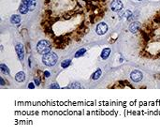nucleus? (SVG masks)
Wrapping results in <instances>:
<instances>
[{
  "label": "nucleus",
  "mask_w": 160,
  "mask_h": 136,
  "mask_svg": "<svg viewBox=\"0 0 160 136\" xmlns=\"http://www.w3.org/2000/svg\"><path fill=\"white\" fill-rule=\"evenodd\" d=\"M108 0H45L41 27L56 49L78 42L107 12Z\"/></svg>",
  "instance_id": "obj_1"
},
{
  "label": "nucleus",
  "mask_w": 160,
  "mask_h": 136,
  "mask_svg": "<svg viewBox=\"0 0 160 136\" xmlns=\"http://www.w3.org/2000/svg\"><path fill=\"white\" fill-rule=\"evenodd\" d=\"M139 54L148 60H160V9L152 14L139 30Z\"/></svg>",
  "instance_id": "obj_2"
},
{
  "label": "nucleus",
  "mask_w": 160,
  "mask_h": 136,
  "mask_svg": "<svg viewBox=\"0 0 160 136\" xmlns=\"http://www.w3.org/2000/svg\"><path fill=\"white\" fill-rule=\"evenodd\" d=\"M52 46L47 40H40L37 45V50L40 54H46L51 52Z\"/></svg>",
  "instance_id": "obj_3"
},
{
  "label": "nucleus",
  "mask_w": 160,
  "mask_h": 136,
  "mask_svg": "<svg viewBox=\"0 0 160 136\" xmlns=\"http://www.w3.org/2000/svg\"><path fill=\"white\" fill-rule=\"evenodd\" d=\"M57 59H58V57L54 53H48L46 54H43L42 62L46 66H53L57 62Z\"/></svg>",
  "instance_id": "obj_4"
},
{
  "label": "nucleus",
  "mask_w": 160,
  "mask_h": 136,
  "mask_svg": "<svg viewBox=\"0 0 160 136\" xmlns=\"http://www.w3.org/2000/svg\"><path fill=\"white\" fill-rule=\"evenodd\" d=\"M110 9L113 11H118L123 9V3L121 0H113L110 4Z\"/></svg>",
  "instance_id": "obj_5"
},
{
  "label": "nucleus",
  "mask_w": 160,
  "mask_h": 136,
  "mask_svg": "<svg viewBox=\"0 0 160 136\" xmlns=\"http://www.w3.org/2000/svg\"><path fill=\"white\" fill-rule=\"evenodd\" d=\"M108 31V26H107L105 23H99L97 28H96V32L98 34V35H104Z\"/></svg>",
  "instance_id": "obj_6"
},
{
  "label": "nucleus",
  "mask_w": 160,
  "mask_h": 136,
  "mask_svg": "<svg viewBox=\"0 0 160 136\" xmlns=\"http://www.w3.org/2000/svg\"><path fill=\"white\" fill-rule=\"evenodd\" d=\"M15 50L17 52V54H18V57L21 61L24 60L25 58V53H24V46L21 44V43H18L16 46H15Z\"/></svg>",
  "instance_id": "obj_7"
},
{
  "label": "nucleus",
  "mask_w": 160,
  "mask_h": 136,
  "mask_svg": "<svg viewBox=\"0 0 160 136\" xmlns=\"http://www.w3.org/2000/svg\"><path fill=\"white\" fill-rule=\"evenodd\" d=\"M130 76H131L132 81L136 82V83H138V82L142 80V73H141L139 70H133V71L131 72V75H130Z\"/></svg>",
  "instance_id": "obj_8"
},
{
  "label": "nucleus",
  "mask_w": 160,
  "mask_h": 136,
  "mask_svg": "<svg viewBox=\"0 0 160 136\" xmlns=\"http://www.w3.org/2000/svg\"><path fill=\"white\" fill-rule=\"evenodd\" d=\"M140 26H141V24L139 22H138V21L137 22H133L130 25V26H129V30H130L131 33H137V32H139Z\"/></svg>",
  "instance_id": "obj_9"
},
{
  "label": "nucleus",
  "mask_w": 160,
  "mask_h": 136,
  "mask_svg": "<svg viewBox=\"0 0 160 136\" xmlns=\"http://www.w3.org/2000/svg\"><path fill=\"white\" fill-rule=\"evenodd\" d=\"M15 79H16L17 82H24L25 79V74L23 71H20V72H18V73L16 74Z\"/></svg>",
  "instance_id": "obj_10"
},
{
  "label": "nucleus",
  "mask_w": 160,
  "mask_h": 136,
  "mask_svg": "<svg viewBox=\"0 0 160 136\" xmlns=\"http://www.w3.org/2000/svg\"><path fill=\"white\" fill-rule=\"evenodd\" d=\"M10 22L12 23V24H15V25H17V24H19L20 22H21V16L20 15H12L11 16V18H10Z\"/></svg>",
  "instance_id": "obj_11"
},
{
  "label": "nucleus",
  "mask_w": 160,
  "mask_h": 136,
  "mask_svg": "<svg viewBox=\"0 0 160 136\" xmlns=\"http://www.w3.org/2000/svg\"><path fill=\"white\" fill-rule=\"evenodd\" d=\"M110 54V49L109 48H105L103 51H102V53H101V58L102 59H107L108 57H109V55Z\"/></svg>",
  "instance_id": "obj_12"
},
{
  "label": "nucleus",
  "mask_w": 160,
  "mask_h": 136,
  "mask_svg": "<svg viewBox=\"0 0 160 136\" xmlns=\"http://www.w3.org/2000/svg\"><path fill=\"white\" fill-rule=\"evenodd\" d=\"M19 10H20V12H21L22 14H26L27 11L29 10V9H28L27 5L24 4V3H22V4H21V6H20V8H19Z\"/></svg>",
  "instance_id": "obj_13"
},
{
  "label": "nucleus",
  "mask_w": 160,
  "mask_h": 136,
  "mask_svg": "<svg viewBox=\"0 0 160 136\" xmlns=\"http://www.w3.org/2000/svg\"><path fill=\"white\" fill-rule=\"evenodd\" d=\"M27 7L30 10H34L36 8V0H30L27 4Z\"/></svg>",
  "instance_id": "obj_14"
},
{
  "label": "nucleus",
  "mask_w": 160,
  "mask_h": 136,
  "mask_svg": "<svg viewBox=\"0 0 160 136\" xmlns=\"http://www.w3.org/2000/svg\"><path fill=\"white\" fill-rule=\"evenodd\" d=\"M0 69H1L2 72L6 73V74H9V70H8V68L5 64H1V65H0Z\"/></svg>",
  "instance_id": "obj_15"
},
{
  "label": "nucleus",
  "mask_w": 160,
  "mask_h": 136,
  "mask_svg": "<svg viewBox=\"0 0 160 136\" xmlns=\"http://www.w3.org/2000/svg\"><path fill=\"white\" fill-rule=\"evenodd\" d=\"M100 75H101V70H97L94 74H93V76H92V79L93 80H97L99 77H100Z\"/></svg>",
  "instance_id": "obj_16"
},
{
  "label": "nucleus",
  "mask_w": 160,
  "mask_h": 136,
  "mask_svg": "<svg viewBox=\"0 0 160 136\" xmlns=\"http://www.w3.org/2000/svg\"><path fill=\"white\" fill-rule=\"evenodd\" d=\"M70 63H71V60H70V59L64 60V61L61 63V67H62V68H64V69H66V68H67V67L70 65Z\"/></svg>",
  "instance_id": "obj_17"
},
{
  "label": "nucleus",
  "mask_w": 160,
  "mask_h": 136,
  "mask_svg": "<svg viewBox=\"0 0 160 136\" xmlns=\"http://www.w3.org/2000/svg\"><path fill=\"white\" fill-rule=\"evenodd\" d=\"M85 52H86V50L83 48V49H80L76 54H75V57H80V56H82L83 54H85Z\"/></svg>",
  "instance_id": "obj_18"
},
{
  "label": "nucleus",
  "mask_w": 160,
  "mask_h": 136,
  "mask_svg": "<svg viewBox=\"0 0 160 136\" xmlns=\"http://www.w3.org/2000/svg\"><path fill=\"white\" fill-rule=\"evenodd\" d=\"M70 87H71V88H80V85L79 83H73Z\"/></svg>",
  "instance_id": "obj_19"
},
{
  "label": "nucleus",
  "mask_w": 160,
  "mask_h": 136,
  "mask_svg": "<svg viewBox=\"0 0 160 136\" xmlns=\"http://www.w3.org/2000/svg\"><path fill=\"white\" fill-rule=\"evenodd\" d=\"M50 88H56V89H58V88H60V86L58 85V83H52L51 85H50Z\"/></svg>",
  "instance_id": "obj_20"
},
{
  "label": "nucleus",
  "mask_w": 160,
  "mask_h": 136,
  "mask_svg": "<svg viewBox=\"0 0 160 136\" xmlns=\"http://www.w3.org/2000/svg\"><path fill=\"white\" fill-rule=\"evenodd\" d=\"M131 14H132V13H131V11H130V10H127V11L125 13V15H126V17H129V16H131Z\"/></svg>",
  "instance_id": "obj_21"
},
{
  "label": "nucleus",
  "mask_w": 160,
  "mask_h": 136,
  "mask_svg": "<svg viewBox=\"0 0 160 136\" xmlns=\"http://www.w3.org/2000/svg\"><path fill=\"white\" fill-rule=\"evenodd\" d=\"M28 87H29V88H31V89H33V88H34L35 86H34V84H33V83H30L28 84Z\"/></svg>",
  "instance_id": "obj_22"
},
{
  "label": "nucleus",
  "mask_w": 160,
  "mask_h": 136,
  "mask_svg": "<svg viewBox=\"0 0 160 136\" xmlns=\"http://www.w3.org/2000/svg\"><path fill=\"white\" fill-rule=\"evenodd\" d=\"M44 75H45V77H49V76H50V72H49V71H45V72H44Z\"/></svg>",
  "instance_id": "obj_23"
},
{
  "label": "nucleus",
  "mask_w": 160,
  "mask_h": 136,
  "mask_svg": "<svg viewBox=\"0 0 160 136\" xmlns=\"http://www.w3.org/2000/svg\"><path fill=\"white\" fill-rule=\"evenodd\" d=\"M35 83H36V84H38V85H39V80L38 79H37V78H35Z\"/></svg>",
  "instance_id": "obj_24"
},
{
  "label": "nucleus",
  "mask_w": 160,
  "mask_h": 136,
  "mask_svg": "<svg viewBox=\"0 0 160 136\" xmlns=\"http://www.w3.org/2000/svg\"><path fill=\"white\" fill-rule=\"evenodd\" d=\"M29 1H30V0H23V1H22V3H24V4H25V5H27Z\"/></svg>",
  "instance_id": "obj_25"
},
{
  "label": "nucleus",
  "mask_w": 160,
  "mask_h": 136,
  "mask_svg": "<svg viewBox=\"0 0 160 136\" xmlns=\"http://www.w3.org/2000/svg\"><path fill=\"white\" fill-rule=\"evenodd\" d=\"M1 84H2V85L5 84V82H4V79H3V78H1Z\"/></svg>",
  "instance_id": "obj_26"
},
{
  "label": "nucleus",
  "mask_w": 160,
  "mask_h": 136,
  "mask_svg": "<svg viewBox=\"0 0 160 136\" xmlns=\"http://www.w3.org/2000/svg\"><path fill=\"white\" fill-rule=\"evenodd\" d=\"M139 1H140V0H139Z\"/></svg>",
  "instance_id": "obj_27"
}]
</instances>
